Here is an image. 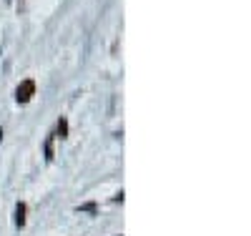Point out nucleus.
I'll return each instance as SVG.
<instances>
[{"mask_svg":"<svg viewBox=\"0 0 251 236\" xmlns=\"http://www.w3.org/2000/svg\"><path fill=\"white\" fill-rule=\"evenodd\" d=\"M15 226H20V229L25 226V204L23 201H18V206H15Z\"/></svg>","mask_w":251,"mask_h":236,"instance_id":"f03ea898","label":"nucleus"},{"mask_svg":"<svg viewBox=\"0 0 251 236\" xmlns=\"http://www.w3.org/2000/svg\"><path fill=\"white\" fill-rule=\"evenodd\" d=\"M80 211H96V204H83Z\"/></svg>","mask_w":251,"mask_h":236,"instance_id":"39448f33","label":"nucleus"},{"mask_svg":"<svg viewBox=\"0 0 251 236\" xmlns=\"http://www.w3.org/2000/svg\"><path fill=\"white\" fill-rule=\"evenodd\" d=\"M33 93H35V80L25 78L23 83L18 85V91H15V101H18V103H28V101L33 98Z\"/></svg>","mask_w":251,"mask_h":236,"instance_id":"f257e3e1","label":"nucleus"},{"mask_svg":"<svg viewBox=\"0 0 251 236\" xmlns=\"http://www.w3.org/2000/svg\"><path fill=\"white\" fill-rule=\"evenodd\" d=\"M0 141H3V128H0Z\"/></svg>","mask_w":251,"mask_h":236,"instance_id":"423d86ee","label":"nucleus"},{"mask_svg":"<svg viewBox=\"0 0 251 236\" xmlns=\"http://www.w3.org/2000/svg\"><path fill=\"white\" fill-rule=\"evenodd\" d=\"M58 136L60 138H68V121L66 118H58Z\"/></svg>","mask_w":251,"mask_h":236,"instance_id":"7ed1b4c3","label":"nucleus"},{"mask_svg":"<svg viewBox=\"0 0 251 236\" xmlns=\"http://www.w3.org/2000/svg\"><path fill=\"white\" fill-rule=\"evenodd\" d=\"M46 161H53V136L46 141Z\"/></svg>","mask_w":251,"mask_h":236,"instance_id":"20e7f679","label":"nucleus"}]
</instances>
